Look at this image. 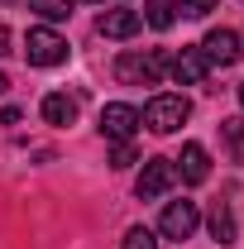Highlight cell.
I'll return each mask as SVG.
<instances>
[{
	"mask_svg": "<svg viewBox=\"0 0 244 249\" xmlns=\"http://www.w3.org/2000/svg\"><path fill=\"white\" fill-rule=\"evenodd\" d=\"M168 53L163 48H153V53H120L115 58V77H120L124 87H158L163 82V72H168Z\"/></svg>",
	"mask_w": 244,
	"mask_h": 249,
	"instance_id": "6da1fadb",
	"label": "cell"
},
{
	"mask_svg": "<svg viewBox=\"0 0 244 249\" xmlns=\"http://www.w3.org/2000/svg\"><path fill=\"white\" fill-rule=\"evenodd\" d=\"M192 115V101L187 96H153L149 106L139 110V124H149L153 134H177Z\"/></svg>",
	"mask_w": 244,
	"mask_h": 249,
	"instance_id": "7a4b0ae2",
	"label": "cell"
},
{
	"mask_svg": "<svg viewBox=\"0 0 244 249\" xmlns=\"http://www.w3.org/2000/svg\"><path fill=\"white\" fill-rule=\"evenodd\" d=\"M24 58H29V67H62L67 62V38L48 24H38V29L24 34Z\"/></svg>",
	"mask_w": 244,
	"mask_h": 249,
	"instance_id": "3957f363",
	"label": "cell"
},
{
	"mask_svg": "<svg viewBox=\"0 0 244 249\" xmlns=\"http://www.w3.org/2000/svg\"><path fill=\"white\" fill-rule=\"evenodd\" d=\"M196 225H201L196 201H168V206H163V220H158V230H163L168 240H192Z\"/></svg>",
	"mask_w": 244,
	"mask_h": 249,
	"instance_id": "277c9868",
	"label": "cell"
},
{
	"mask_svg": "<svg viewBox=\"0 0 244 249\" xmlns=\"http://www.w3.org/2000/svg\"><path fill=\"white\" fill-rule=\"evenodd\" d=\"M173 182H177V173H173V158H144V173H139L134 192H139V201H158V196H163Z\"/></svg>",
	"mask_w": 244,
	"mask_h": 249,
	"instance_id": "5b68a950",
	"label": "cell"
},
{
	"mask_svg": "<svg viewBox=\"0 0 244 249\" xmlns=\"http://www.w3.org/2000/svg\"><path fill=\"white\" fill-rule=\"evenodd\" d=\"M134 129H139V110H134V106L110 101V106L101 110V134H105V139L124 144V139H134Z\"/></svg>",
	"mask_w": 244,
	"mask_h": 249,
	"instance_id": "8992f818",
	"label": "cell"
},
{
	"mask_svg": "<svg viewBox=\"0 0 244 249\" xmlns=\"http://www.w3.org/2000/svg\"><path fill=\"white\" fill-rule=\"evenodd\" d=\"M201 53H206L211 67H235L244 48H240V34L235 29H211L206 38H201Z\"/></svg>",
	"mask_w": 244,
	"mask_h": 249,
	"instance_id": "52a82bcc",
	"label": "cell"
},
{
	"mask_svg": "<svg viewBox=\"0 0 244 249\" xmlns=\"http://www.w3.org/2000/svg\"><path fill=\"white\" fill-rule=\"evenodd\" d=\"M144 29V15L139 10H101L96 15V34L101 38H134Z\"/></svg>",
	"mask_w": 244,
	"mask_h": 249,
	"instance_id": "ba28073f",
	"label": "cell"
},
{
	"mask_svg": "<svg viewBox=\"0 0 244 249\" xmlns=\"http://www.w3.org/2000/svg\"><path fill=\"white\" fill-rule=\"evenodd\" d=\"M168 72H173V82H177V87H201V82H206V72H211V62H206L201 48H182L177 58L168 62Z\"/></svg>",
	"mask_w": 244,
	"mask_h": 249,
	"instance_id": "9c48e42d",
	"label": "cell"
},
{
	"mask_svg": "<svg viewBox=\"0 0 244 249\" xmlns=\"http://www.w3.org/2000/svg\"><path fill=\"white\" fill-rule=\"evenodd\" d=\"M173 173L182 178V182H206L211 178V154L201 149V144H182V158H173Z\"/></svg>",
	"mask_w": 244,
	"mask_h": 249,
	"instance_id": "30bf717a",
	"label": "cell"
},
{
	"mask_svg": "<svg viewBox=\"0 0 244 249\" xmlns=\"http://www.w3.org/2000/svg\"><path fill=\"white\" fill-rule=\"evenodd\" d=\"M38 110H43V120H48V124H72V120H77V96H67V91H48Z\"/></svg>",
	"mask_w": 244,
	"mask_h": 249,
	"instance_id": "8fae6325",
	"label": "cell"
},
{
	"mask_svg": "<svg viewBox=\"0 0 244 249\" xmlns=\"http://www.w3.org/2000/svg\"><path fill=\"white\" fill-rule=\"evenodd\" d=\"M144 24L149 29H173L177 24V0H144Z\"/></svg>",
	"mask_w": 244,
	"mask_h": 249,
	"instance_id": "7c38bea8",
	"label": "cell"
},
{
	"mask_svg": "<svg viewBox=\"0 0 244 249\" xmlns=\"http://www.w3.org/2000/svg\"><path fill=\"white\" fill-rule=\"evenodd\" d=\"M211 240L215 245H235V211L225 201H215V211H211Z\"/></svg>",
	"mask_w": 244,
	"mask_h": 249,
	"instance_id": "4fadbf2b",
	"label": "cell"
},
{
	"mask_svg": "<svg viewBox=\"0 0 244 249\" xmlns=\"http://www.w3.org/2000/svg\"><path fill=\"white\" fill-rule=\"evenodd\" d=\"M220 139L235 158H244V120H220Z\"/></svg>",
	"mask_w": 244,
	"mask_h": 249,
	"instance_id": "5bb4252c",
	"label": "cell"
},
{
	"mask_svg": "<svg viewBox=\"0 0 244 249\" xmlns=\"http://www.w3.org/2000/svg\"><path fill=\"white\" fill-rule=\"evenodd\" d=\"M72 5H77V0H29V10H34V15H43V19H67Z\"/></svg>",
	"mask_w": 244,
	"mask_h": 249,
	"instance_id": "9a60e30c",
	"label": "cell"
},
{
	"mask_svg": "<svg viewBox=\"0 0 244 249\" xmlns=\"http://www.w3.org/2000/svg\"><path fill=\"white\" fill-rule=\"evenodd\" d=\"M120 249H158V235H153V230H144V225H134V230L124 235Z\"/></svg>",
	"mask_w": 244,
	"mask_h": 249,
	"instance_id": "2e32d148",
	"label": "cell"
},
{
	"mask_svg": "<svg viewBox=\"0 0 244 249\" xmlns=\"http://www.w3.org/2000/svg\"><path fill=\"white\" fill-rule=\"evenodd\" d=\"M177 10L192 15V19H206L211 10H220V0H177Z\"/></svg>",
	"mask_w": 244,
	"mask_h": 249,
	"instance_id": "e0dca14e",
	"label": "cell"
},
{
	"mask_svg": "<svg viewBox=\"0 0 244 249\" xmlns=\"http://www.w3.org/2000/svg\"><path fill=\"white\" fill-rule=\"evenodd\" d=\"M129 163H139V154H134V144L124 139V144H115V149H110V168H129Z\"/></svg>",
	"mask_w": 244,
	"mask_h": 249,
	"instance_id": "ac0fdd59",
	"label": "cell"
},
{
	"mask_svg": "<svg viewBox=\"0 0 244 249\" xmlns=\"http://www.w3.org/2000/svg\"><path fill=\"white\" fill-rule=\"evenodd\" d=\"M5 53H10V29L0 24V58H5Z\"/></svg>",
	"mask_w": 244,
	"mask_h": 249,
	"instance_id": "d6986e66",
	"label": "cell"
},
{
	"mask_svg": "<svg viewBox=\"0 0 244 249\" xmlns=\"http://www.w3.org/2000/svg\"><path fill=\"white\" fill-rule=\"evenodd\" d=\"M5 91H10V77H5V72H0V96H5Z\"/></svg>",
	"mask_w": 244,
	"mask_h": 249,
	"instance_id": "ffe728a7",
	"label": "cell"
},
{
	"mask_svg": "<svg viewBox=\"0 0 244 249\" xmlns=\"http://www.w3.org/2000/svg\"><path fill=\"white\" fill-rule=\"evenodd\" d=\"M240 106H244V82H240Z\"/></svg>",
	"mask_w": 244,
	"mask_h": 249,
	"instance_id": "44dd1931",
	"label": "cell"
},
{
	"mask_svg": "<svg viewBox=\"0 0 244 249\" xmlns=\"http://www.w3.org/2000/svg\"><path fill=\"white\" fill-rule=\"evenodd\" d=\"M91 5H105V0H91Z\"/></svg>",
	"mask_w": 244,
	"mask_h": 249,
	"instance_id": "7402d4cb",
	"label": "cell"
}]
</instances>
